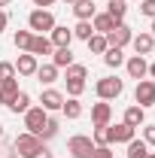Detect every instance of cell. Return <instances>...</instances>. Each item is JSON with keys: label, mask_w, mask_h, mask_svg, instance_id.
Returning a JSON list of instances; mask_svg holds the SVG:
<instances>
[{"label": "cell", "mask_w": 155, "mask_h": 158, "mask_svg": "<svg viewBox=\"0 0 155 158\" xmlns=\"http://www.w3.org/2000/svg\"><path fill=\"white\" fill-rule=\"evenodd\" d=\"M52 27H55L52 9H34V12L27 15V31H34V34H49Z\"/></svg>", "instance_id": "obj_1"}, {"label": "cell", "mask_w": 155, "mask_h": 158, "mask_svg": "<svg viewBox=\"0 0 155 158\" xmlns=\"http://www.w3.org/2000/svg\"><path fill=\"white\" fill-rule=\"evenodd\" d=\"M94 91H97V98L100 100H116L122 91H125V82L116 76H103V79H97L94 82Z\"/></svg>", "instance_id": "obj_2"}, {"label": "cell", "mask_w": 155, "mask_h": 158, "mask_svg": "<svg viewBox=\"0 0 155 158\" xmlns=\"http://www.w3.org/2000/svg\"><path fill=\"white\" fill-rule=\"evenodd\" d=\"M40 146H46L43 140L37 137V134H31V131H24V134H19L15 137V143H12V149H15V155H21V158H31L34 152H37Z\"/></svg>", "instance_id": "obj_3"}, {"label": "cell", "mask_w": 155, "mask_h": 158, "mask_svg": "<svg viewBox=\"0 0 155 158\" xmlns=\"http://www.w3.org/2000/svg\"><path fill=\"white\" fill-rule=\"evenodd\" d=\"M67 152L73 158H91V152H94V140L88 137V134H76V137L67 140Z\"/></svg>", "instance_id": "obj_4"}, {"label": "cell", "mask_w": 155, "mask_h": 158, "mask_svg": "<svg viewBox=\"0 0 155 158\" xmlns=\"http://www.w3.org/2000/svg\"><path fill=\"white\" fill-rule=\"evenodd\" d=\"M110 46H116V49H125V46H131V40H134V31L125 24V21H119L116 27L110 31V34H103Z\"/></svg>", "instance_id": "obj_5"}, {"label": "cell", "mask_w": 155, "mask_h": 158, "mask_svg": "<svg viewBox=\"0 0 155 158\" xmlns=\"http://www.w3.org/2000/svg\"><path fill=\"white\" fill-rule=\"evenodd\" d=\"M134 100H137V106H143V110L155 103V82H152V79H140V82H137Z\"/></svg>", "instance_id": "obj_6"}, {"label": "cell", "mask_w": 155, "mask_h": 158, "mask_svg": "<svg viewBox=\"0 0 155 158\" xmlns=\"http://www.w3.org/2000/svg\"><path fill=\"white\" fill-rule=\"evenodd\" d=\"M46 118H49V113H46L43 106H31V110L24 113V128H27L31 134H40L43 125H46Z\"/></svg>", "instance_id": "obj_7"}, {"label": "cell", "mask_w": 155, "mask_h": 158, "mask_svg": "<svg viewBox=\"0 0 155 158\" xmlns=\"http://www.w3.org/2000/svg\"><path fill=\"white\" fill-rule=\"evenodd\" d=\"M40 106L46 110V113H61V106H64V94H61L58 88H46L43 91V98H40Z\"/></svg>", "instance_id": "obj_8"}, {"label": "cell", "mask_w": 155, "mask_h": 158, "mask_svg": "<svg viewBox=\"0 0 155 158\" xmlns=\"http://www.w3.org/2000/svg\"><path fill=\"white\" fill-rule=\"evenodd\" d=\"M125 67H128V76L131 79H146V73H149V64H146V58L143 55H131V58L125 61Z\"/></svg>", "instance_id": "obj_9"}, {"label": "cell", "mask_w": 155, "mask_h": 158, "mask_svg": "<svg viewBox=\"0 0 155 158\" xmlns=\"http://www.w3.org/2000/svg\"><path fill=\"white\" fill-rule=\"evenodd\" d=\"M37 67H40V61H37V55H31V52H21L19 61H15V73H19V76H34Z\"/></svg>", "instance_id": "obj_10"}, {"label": "cell", "mask_w": 155, "mask_h": 158, "mask_svg": "<svg viewBox=\"0 0 155 158\" xmlns=\"http://www.w3.org/2000/svg\"><path fill=\"white\" fill-rule=\"evenodd\" d=\"M49 40H52V46H55V49H64V46H70V43H73V31H70V27H64V24H55V27L49 31Z\"/></svg>", "instance_id": "obj_11"}, {"label": "cell", "mask_w": 155, "mask_h": 158, "mask_svg": "<svg viewBox=\"0 0 155 158\" xmlns=\"http://www.w3.org/2000/svg\"><path fill=\"white\" fill-rule=\"evenodd\" d=\"M31 55H52L55 52V46H52V40L46 37V34H34V40H31V49H27Z\"/></svg>", "instance_id": "obj_12"}, {"label": "cell", "mask_w": 155, "mask_h": 158, "mask_svg": "<svg viewBox=\"0 0 155 158\" xmlns=\"http://www.w3.org/2000/svg\"><path fill=\"white\" fill-rule=\"evenodd\" d=\"M134 134H137V128H131V125H110V140L113 143H131L134 140Z\"/></svg>", "instance_id": "obj_13"}, {"label": "cell", "mask_w": 155, "mask_h": 158, "mask_svg": "<svg viewBox=\"0 0 155 158\" xmlns=\"http://www.w3.org/2000/svg\"><path fill=\"white\" fill-rule=\"evenodd\" d=\"M110 118H113V106L107 100H97L94 106H91V122L94 125H110Z\"/></svg>", "instance_id": "obj_14"}, {"label": "cell", "mask_w": 155, "mask_h": 158, "mask_svg": "<svg viewBox=\"0 0 155 158\" xmlns=\"http://www.w3.org/2000/svg\"><path fill=\"white\" fill-rule=\"evenodd\" d=\"M131 46H134L137 55H152V49H155V37H152V34H134Z\"/></svg>", "instance_id": "obj_15"}, {"label": "cell", "mask_w": 155, "mask_h": 158, "mask_svg": "<svg viewBox=\"0 0 155 158\" xmlns=\"http://www.w3.org/2000/svg\"><path fill=\"white\" fill-rule=\"evenodd\" d=\"M94 12H97L94 0H76V3H73V15H76L79 21H91Z\"/></svg>", "instance_id": "obj_16"}, {"label": "cell", "mask_w": 155, "mask_h": 158, "mask_svg": "<svg viewBox=\"0 0 155 158\" xmlns=\"http://www.w3.org/2000/svg\"><path fill=\"white\" fill-rule=\"evenodd\" d=\"M122 122H125V125H131V128H140V125L146 122V110L134 103V106H128V110H125V118H122Z\"/></svg>", "instance_id": "obj_17"}, {"label": "cell", "mask_w": 155, "mask_h": 158, "mask_svg": "<svg viewBox=\"0 0 155 158\" xmlns=\"http://www.w3.org/2000/svg\"><path fill=\"white\" fill-rule=\"evenodd\" d=\"M91 27H94V34H110V31L116 27V21L110 19L107 12H94V19H91Z\"/></svg>", "instance_id": "obj_18"}, {"label": "cell", "mask_w": 155, "mask_h": 158, "mask_svg": "<svg viewBox=\"0 0 155 158\" xmlns=\"http://www.w3.org/2000/svg\"><path fill=\"white\" fill-rule=\"evenodd\" d=\"M52 64H55L58 70H67V67L73 64V52H70V46H64V49H55V52H52Z\"/></svg>", "instance_id": "obj_19"}, {"label": "cell", "mask_w": 155, "mask_h": 158, "mask_svg": "<svg viewBox=\"0 0 155 158\" xmlns=\"http://www.w3.org/2000/svg\"><path fill=\"white\" fill-rule=\"evenodd\" d=\"M34 76H37L40 82L49 88V85L58 79V67H55V64H43V67H37V73H34Z\"/></svg>", "instance_id": "obj_20"}, {"label": "cell", "mask_w": 155, "mask_h": 158, "mask_svg": "<svg viewBox=\"0 0 155 158\" xmlns=\"http://www.w3.org/2000/svg\"><path fill=\"white\" fill-rule=\"evenodd\" d=\"M27 110H31V94H27V91H19V94L12 98V103H9V113H15V116L21 113V116H24Z\"/></svg>", "instance_id": "obj_21"}, {"label": "cell", "mask_w": 155, "mask_h": 158, "mask_svg": "<svg viewBox=\"0 0 155 158\" xmlns=\"http://www.w3.org/2000/svg\"><path fill=\"white\" fill-rule=\"evenodd\" d=\"M85 46H88V52H94V55H103V52L110 49V43H107L103 34H91V37L85 40Z\"/></svg>", "instance_id": "obj_22"}, {"label": "cell", "mask_w": 155, "mask_h": 158, "mask_svg": "<svg viewBox=\"0 0 155 158\" xmlns=\"http://www.w3.org/2000/svg\"><path fill=\"white\" fill-rule=\"evenodd\" d=\"M19 91H21V88H19V82H15V79H12V82H3V85H0V103H3V106H9L12 98H15Z\"/></svg>", "instance_id": "obj_23"}, {"label": "cell", "mask_w": 155, "mask_h": 158, "mask_svg": "<svg viewBox=\"0 0 155 158\" xmlns=\"http://www.w3.org/2000/svg\"><path fill=\"white\" fill-rule=\"evenodd\" d=\"M125 12H128V6H125V0H110V6H107V15L116 21H125Z\"/></svg>", "instance_id": "obj_24"}, {"label": "cell", "mask_w": 155, "mask_h": 158, "mask_svg": "<svg viewBox=\"0 0 155 158\" xmlns=\"http://www.w3.org/2000/svg\"><path fill=\"white\" fill-rule=\"evenodd\" d=\"M103 64H107V67H122V64H125V52L116 49V46H110V49L103 52Z\"/></svg>", "instance_id": "obj_25"}, {"label": "cell", "mask_w": 155, "mask_h": 158, "mask_svg": "<svg viewBox=\"0 0 155 158\" xmlns=\"http://www.w3.org/2000/svg\"><path fill=\"white\" fill-rule=\"evenodd\" d=\"M152 155V152H149V146H146V143H143V140H131V143H128V158H149Z\"/></svg>", "instance_id": "obj_26"}, {"label": "cell", "mask_w": 155, "mask_h": 158, "mask_svg": "<svg viewBox=\"0 0 155 158\" xmlns=\"http://www.w3.org/2000/svg\"><path fill=\"white\" fill-rule=\"evenodd\" d=\"M61 113H64L67 118H79V116H82V103H79V98H64Z\"/></svg>", "instance_id": "obj_27"}, {"label": "cell", "mask_w": 155, "mask_h": 158, "mask_svg": "<svg viewBox=\"0 0 155 158\" xmlns=\"http://www.w3.org/2000/svg\"><path fill=\"white\" fill-rule=\"evenodd\" d=\"M91 140H94V146H110V143H113V140H110V125H94Z\"/></svg>", "instance_id": "obj_28"}, {"label": "cell", "mask_w": 155, "mask_h": 158, "mask_svg": "<svg viewBox=\"0 0 155 158\" xmlns=\"http://www.w3.org/2000/svg\"><path fill=\"white\" fill-rule=\"evenodd\" d=\"M31 40H34V31H15L12 43H15L19 52H27V49H31Z\"/></svg>", "instance_id": "obj_29"}, {"label": "cell", "mask_w": 155, "mask_h": 158, "mask_svg": "<svg viewBox=\"0 0 155 158\" xmlns=\"http://www.w3.org/2000/svg\"><path fill=\"white\" fill-rule=\"evenodd\" d=\"M58 128H61V125H58V118H52V116H49V118H46V125H43V131H40L37 137L46 143V140H52L55 134H58Z\"/></svg>", "instance_id": "obj_30"}, {"label": "cell", "mask_w": 155, "mask_h": 158, "mask_svg": "<svg viewBox=\"0 0 155 158\" xmlns=\"http://www.w3.org/2000/svg\"><path fill=\"white\" fill-rule=\"evenodd\" d=\"M73 31V40H88L94 34V27H91V21H76V27H70Z\"/></svg>", "instance_id": "obj_31"}, {"label": "cell", "mask_w": 155, "mask_h": 158, "mask_svg": "<svg viewBox=\"0 0 155 158\" xmlns=\"http://www.w3.org/2000/svg\"><path fill=\"white\" fill-rule=\"evenodd\" d=\"M12 79H15V64L12 61H0V85L12 82Z\"/></svg>", "instance_id": "obj_32"}, {"label": "cell", "mask_w": 155, "mask_h": 158, "mask_svg": "<svg viewBox=\"0 0 155 158\" xmlns=\"http://www.w3.org/2000/svg\"><path fill=\"white\" fill-rule=\"evenodd\" d=\"M85 76H88V67H85V64H76V61H73V64L67 67V76H64V79H85Z\"/></svg>", "instance_id": "obj_33"}, {"label": "cell", "mask_w": 155, "mask_h": 158, "mask_svg": "<svg viewBox=\"0 0 155 158\" xmlns=\"http://www.w3.org/2000/svg\"><path fill=\"white\" fill-rule=\"evenodd\" d=\"M64 82H67V94L70 98H79L85 91V79H64Z\"/></svg>", "instance_id": "obj_34"}, {"label": "cell", "mask_w": 155, "mask_h": 158, "mask_svg": "<svg viewBox=\"0 0 155 158\" xmlns=\"http://www.w3.org/2000/svg\"><path fill=\"white\" fill-rule=\"evenodd\" d=\"M143 143L152 149L155 146V125H143Z\"/></svg>", "instance_id": "obj_35"}, {"label": "cell", "mask_w": 155, "mask_h": 158, "mask_svg": "<svg viewBox=\"0 0 155 158\" xmlns=\"http://www.w3.org/2000/svg\"><path fill=\"white\" fill-rule=\"evenodd\" d=\"M140 12L146 19H155V0H140Z\"/></svg>", "instance_id": "obj_36"}, {"label": "cell", "mask_w": 155, "mask_h": 158, "mask_svg": "<svg viewBox=\"0 0 155 158\" xmlns=\"http://www.w3.org/2000/svg\"><path fill=\"white\" fill-rule=\"evenodd\" d=\"M91 158H116V155H113V149H110V146H94Z\"/></svg>", "instance_id": "obj_37"}, {"label": "cell", "mask_w": 155, "mask_h": 158, "mask_svg": "<svg viewBox=\"0 0 155 158\" xmlns=\"http://www.w3.org/2000/svg\"><path fill=\"white\" fill-rule=\"evenodd\" d=\"M31 158H55V155L49 152V146H40V149H37V152H34Z\"/></svg>", "instance_id": "obj_38"}, {"label": "cell", "mask_w": 155, "mask_h": 158, "mask_svg": "<svg viewBox=\"0 0 155 158\" xmlns=\"http://www.w3.org/2000/svg\"><path fill=\"white\" fill-rule=\"evenodd\" d=\"M34 6L37 9H49V6H55V0H34Z\"/></svg>", "instance_id": "obj_39"}, {"label": "cell", "mask_w": 155, "mask_h": 158, "mask_svg": "<svg viewBox=\"0 0 155 158\" xmlns=\"http://www.w3.org/2000/svg\"><path fill=\"white\" fill-rule=\"evenodd\" d=\"M6 24H9V15H6V12H3V9H0V34H3V31H6Z\"/></svg>", "instance_id": "obj_40"}, {"label": "cell", "mask_w": 155, "mask_h": 158, "mask_svg": "<svg viewBox=\"0 0 155 158\" xmlns=\"http://www.w3.org/2000/svg\"><path fill=\"white\" fill-rule=\"evenodd\" d=\"M146 76H152V79H155V61L149 64V73H146Z\"/></svg>", "instance_id": "obj_41"}, {"label": "cell", "mask_w": 155, "mask_h": 158, "mask_svg": "<svg viewBox=\"0 0 155 158\" xmlns=\"http://www.w3.org/2000/svg\"><path fill=\"white\" fill-rule=\"evenodd\" d=\"M9 3H12V0H0V9H3V6H9Z\"/></svg>", "instance_id": "obj_42"}, {"label": "cell", "mask_w": 155, "mask_h": 158, "mask_svg": "<svg viewBox=\"0 0 155 158\" xmlns=\"http://www.w3.org/2000/svg\"><path fill=\"white\" fill-rule=\"evenodd\" d=\"M149 34H152V37H155V19H152V27H149Z\"/></svg>", "instance_id": "obj_43"}, {"label": "cell", "mask_w": 155, "mask_h": 158, "mask_svg": "<svg viewBox=\"0 0 155 158\" xmlns=\"http://www.w3.org/2000/svg\"><path fill=\"white\" fill-rule=\"evenodd\" d=\"M64 3H70V6H73V3H76V0H64Z\"/></svg>", "instance_id": "obj_44"}, {"label": "cell", "mask_w": 155, "mask_h": 158, "mask_svg": "<svg viewBox=\"0 0 155 158\" xmlns=\"http://www.w3.org/2000/svg\"><path fill=\"white\" fill-rule=\"evenodd\" d=\"M0 140H3V125H0Z\"/></svg>", "instance_id": "obj_45"}, {"label": "cell", "mask_w": 155, "mask_h": 158, "mask_svg": "<svg viewBox=\"0 0 155 158\" xmlns=\"http://www.w3.org/2000/svg\"><path fill=\"white\" fill-rule=\"evenodd\" d=\"M149 158H155V152H152V155H149Z\"/></svg>", "instance_id": "obj_46"}, {"label": "cell", "mask_w": 155, "mask_h": 158, "mask_svg": "<svg viewBox=\"0 0 155 158\" xmlns=\"http://www.w3.org/2000/svg\"><path fill=\"white\" fill-rule=\"evenodd\" d=\"M0 106H3V103H0Z\"/></svg>", "instance_id": "obj_47"}]
</instances>
